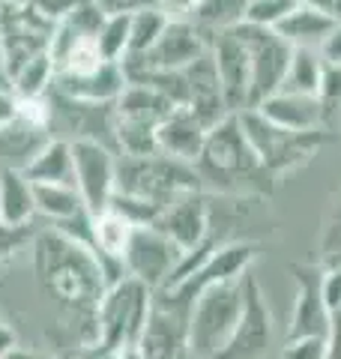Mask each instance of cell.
Instances as JSON below:
<instances>
[{"label": "cell", "mask_w": 341, "mask_h": 359, "mask_svg": "<svg viewBox=\"0 0 341 359\" xmlns=\"http://www.w3.org/2000/svg\"><path fill=\"white\" fill-rule=\"evenodd\" d=\"M48 132L51 138L63 141H96L105 147L117 150L114 141V129H117V108L114 102H84V99H72L60 93V90H48Z\"/></svg>", "instance_id": "cell-6"}, {"label": "cell", "mask_w": 341, "mask_h": 359, "mask_svg": "<svg viewBox=\"0 0 341 359\" xmlns=\"http://www.w3.org/2000/svg\"><path fill=\"white\" fill-rule=\"evenodd\" d=\"M258 257V243L255 240H227L222 243L213 255H207V261H201L186 278H180L177 285H170L165 290H159L156 297L170 299L177 306H192L203 287L231 282V278H243L246 273H252V264Z\"/></svg>", "instance_id": "cell-7"}, {"label": "cell", "mask_w": 341, "mask_h": 359, "mask_svg": "<svg viewBox=\"0 0 341 359\" xmlns=\"http://www.w3.org/2000/svg\"><path fill=\"white\" fill-rule=\"evenodd\" d=\"M6 4H9V0H0V6H6Z\"/></svg>", "instance_id": "cell-45"}, {"label": "cell", "mask_w": 341, "mask_h": 359, "mask_svg": "<svg viewBox=\"0 0 341 359\" xmlns=\"http://www.w3.org/2000/svg\"><path fill=\"white\" fill-rule=\"evenodd\" d=\"M335 15L323 13V9L312 6H297L290 15H284L272 30L279 33L284 42H290L293 48H323V42L329 39V33L335 30Z\"/></svg>", "instance_id": "cell-21"}, {"label": "cell", "mask_w": 341, "mask_h": 359, "mask_svg": "<svg viewBox=\"0 0 341 359\" xmlns=\"http://www.w3.org/2000/svg\"><path fill=\"white\" fill-rule=\"evenodd\" d=\"M260 117H267L272 126L288 132H317L323 129V105L321 96L293 93V90H276L255 105Z\"/></svg>", "instance_id": "cell-17"}, {"label": "cell", "mask_w": 341, "mask_h": 359, "mask_svg": "<svg viewBox=\"0 0 341 359\" xmlns=\"http://www.w3.org/2000/svg\"><path fill=\"white\" fill-rule=\"evenodd\" d=\"M0 177H4V168H0Z\"/></svg>", "instance_id": "cell-46"}, {"label": "cell", "mask_w": 341, "mask_h": 359, "mask_svg": "<svg viewBox=\"0 0 341 359\" xmlns=\"http://www.w3.org/2000/svg\"><path fill=\"white\" fill-rule=\"evenodd\" d=\"M180 264H183V252L153 224H138L132 231V240L123 252V266L126 276L141 282L159 294L162 287L170 285V278L177 276Z\"/></svg>", "instance_id": "cell-8"}, {"label": "cell", "mask_w": 341, "mask_h": 359, "mask_svg": "<svg viewBox=\"0 0 341 359\" xmlns=\"http://www.w3.org/2000/svg\"><path fill=\"white\" fill-rule=\"evenodd\" d=\"M105 15H132L138 9H150L156 6V0H93Z\"/></svg>", "instance_id": "cell-36"}, {"label": "cell", "mask_w": 341, "mask_h": 359, "mask_svg": "<svg viewBox=\"0 0 341 359\" xmlns=\"http://www.w3.org/2000/svg\"><path fill=\"white\" fill-rule=\"evenodd\" d=\"M30 183H72V144L63 138H51L42 147V153L27 168Z\"/></svg>", "instance_id": "cell-25"}, {"label": "cell", "mask_w": 341, "mask_h": 359, "mask_svg": "<svg viewBox=\"0 0 341 359\" xmlns=\"http://www.w3.org/2000/svg\"><path fill=\"white\" fill-rule=\"evenodd\" d=\"M51 141V132L45 126L15 117L13 123L0 126V168L6 171H27L30 162L42 153V147Z\"/></svg>", "instance_id": "cell-19"}, {"label": "cell", "mask_w": 341, "mask_h": 359, "mask_svg": "<svg viewBox=\"0 0 341 359\" xmlns=\"http://www.w3.org/2000/svg\"><path fill=\"white\" fill-rule=\"evenodd\" d=\"M0 222L13 228L36 224V195L25 171H6L0 177Z\"/></svg>", "instance_id": "cell-24"}, {"label": "cell", "mask_w": 341, "mask_h": 359, "mask_svg": "<svg viewBox=\"0 0 341 359\" xmlns=\"http://www.w3.org/2000/svg\"><path fill=\"white\" fill-rule=\"evenodd\" d=\"M323 72H326V60L317 48H293L288 75H284V84L279 90L317 96L321 93V84H323Z\"/></svg>", "instance_id": "cell-27"}, {"label": "cell", "mask_w": 341, "mask_h": 359, "mask_svg": "<svg viewBox=\"0 0 341 359\" xmlns=\"http://www.w3.org/2000/svg\"><path fill=\"white\" fill-rule=\"evenodd\" d=\"M6 359H66V356H57V353H48V351H39V347H25L21 344Z\"/></svg>", "instance_id": "cell-41"}, {"label": "cell", "mask_w": 341, "mask_h": 359, "mask_svg": "<svg viewBox=\"0 0 341 359\" xmlns=\"http://www.w3.org/2000/svg\"><path fill=\"white\" fill-rule=\"evenodd\" d=\"M210 224H213L210 192L201 189V192H189V195H180L177 201H170V204L159 212L153 228L162 231L165 237L183 252V257H189L210 237Z\"/></svg>", "instance_id": "cell-13"}, {"label": "cell", "mask_w": 341, "mask_h": 359, "mask_svg": "<svg viewBox=\"0 0 341 359\" xmlns=\"http://www.w3.org/2000/svg\"><path fill=\"white\" fill-rule=\"evenodd\" d=\"M321 54H323L326 63H341V18L335 21V30L329 33V39L323 42Z\"/></svg>", "instance_id": "cell-40"}, {"label": "cell", "mask_w": 341, "mask_h": 359, "mask_svg": "<svg viewBox=\"0 0 341 359\" xmlns=\"http://www.w3.org/2000/svg\"><path fill=\"white\" fill-rule=\"evenodd\" d=\"M207 132H210V126L195 114V111L180 105L174 114L165 117L156 129L159 153L170 156V159L195 165L201 150H203V141H207Z\"/></svg>", "instance_id": "cell-18"}, {"label": "cell", "mask_w": 341, "mask_h": 359, "mask_svg": "<svg viewBox=\"0 0 341 359\" xmlns=\"http://www.w3.org/2000/svg\"><path fill=\"white\" fill-rule=\"evenodd\" d=\"M279 359H326V335H305V339H284Z\"/></svg>", "instance_id": "cell-34"}, {"label": "cell", "mask_w": 341, "mask_h": 359, "mask_svg": "<svg viewBox=\"0 0 341 359\" xmlns=\"http://www.w3.org/2000/svg\"><path fill=\"white\" fill-rule=\"evenodd\" d=\"M135 228H138V224L129 222L123 212H117L114 207L96 212V216H93V249L99 255L120 257V261H123V252H126Z\"/></svg>", "instance_id": "cell-26"}, {"label": "cell", "mask_w": 341, "mask_h": 359, "mask_svg": "<svg viewBox=\"0 0 341 359\" xmlns=\"http://www.w3.org/2000/svg\"><path fill=\"white\" fill-rule=\"evenodd\" d=\"M195 168L201 174L203 189L207 192L210 189H219L222 195L243 192L246 180L267 174L252 150V144H248L236 114H227L207 132V141H203V150L198 156Z\"/></svg>", "instance_id": "cell-1"}, {"label": "cell", "mask_w": 341, "mask_h": 359, "mask_svg": "<svg viewBox=\"0 0 341 359\" xmlns=\"http://www.w3.org/2000/svg\"><path fill=\"white\" fill-rule=\"evenodd\" d=\"M96 45L102 57L111 63H123L129 54V15H105L96 33Z\"/></svg>", "instance_id": "cell-31"}, {"label": "cell", "mask_w": 341, "mask_h": 359, "mask_svg": "<svg viewBox=\"0 0 341 359\" xmlns=\"http://www.w3.org/2000/svg\"><path fill=\"white\" fill-rule=\"evenodd\" d=\"M240 126L246 132L248 144H252L255 156L260 159L267 174H284V171H293L312 159L326 144V132L317 129V132H288V129H279L272 126L267 117H260L255 108H246L240 111Z\"/></svg>", "instance_id": "cell-4"}, {"label": "cell", "mask_w": 341, "mask_h": 359, "mask_svg": "<svg viewBox=\"0 0 341 359\" xmlns=\"http://www.w3.org/2000/svg\"><path fill=\"white\" fill-rule=\"evenodd\" d=\"M117 159L120 153L96 141H72V180L87 210H108L117 192Z\"/></svg>", "instance_id": "cell-10"}, {"label": "cell", "mask_w": 341, "mask_h": 359, "mask_svg": "<svg viewBox=\"0 0 341 359\" xmlns=\"http://www.w3.org/2000/svg\"><path fill=\"white\" fill-rule=\"evenodd\" d=\"M54 87V60L48 51L36 54L13 72V90L18 96H45Z\"/></svg>", "instance_id": "cell-30"}, {"label": "cell", "mask_w": 341, "mask_h": 359, "mask_svg": "<svg viewBox=\"0 0 341 359\" xmlns=\"http://www.w3.org/2000/svg\"><path fill=\"white\" fill-rule=\"evenodd\" d=\"M39 224V222H36ZM36 224H30V228H13V224H4L0 222V266L13 264L15 257L25 252V245L30 243L33 231H36Z\"/></svg>", "instance_id": "cell-33"}, {"label": "cell", "mask_w": 341, "mask_h": 359, "mask_svg": "<svg viewBox=\"0 0 341 359\" xmlns=\"http://www.w3.org/2000/svg\"><path fill=\"white\" fill-rule=\"evenodd\" d=\"M78 4H84V0H30V6L36 9V13H39L42 18H48L51 25H57V21H63V18L69 15Z\"/></svg>", "instance_id": "cell-35"}, {"label": "cell", "mask_w": 341, "mask_h": 359, "mask_svg": "<svg viewBox=\"0 0 341 359\" xmlns=\"http://www.w3.org/2000/svg\"><path fill=\"white\" fill-rule=\"evenodd\" d=\"M326 359H341V311H333L326 330Z\"/></svg>", "instance_id": "cell-38"}, {"label": "cell", "mask_w": 341, "mask_h": 359, "mask_svg": "<svg viewBox=\"0 0 341 359\" xmlns=\"http://www.w3.org/2000/svg\"><path fill=\"white\" fill-rule=\"evenodd\" d=\"M297 278V302H293L288 339H305V335H326L329 309L323 299V269L309 264H293Z\"/></svg>", "instance_id": "cell-16"}, {"label": "cell", "mask_w": 341, "mask_h": 359, "mask_svg": "<svg viewBox=\"0 0 341 359\" xmlns=\"http://www.w3.org/2000/svg\"><path fill=\"white\" fill-rule=\"evenodd\" d=\"M165 25H168V15L159 6L132 13L129 15V54H126V60L150 54V48L159 42V36H162Z\"/></svg>", "instance_id": "cell-28"}, {"label": "cell", "mask_w": 341, "mask_h": 359, "mask_svg": "<svg viewBox=\"0 0 341 359\" xmlns=\"http://www.w3.org/2000/svg\"><path fill=\"white\" fill-rule=\"evenodd\" d=\"M248 4H252V0H201L192 21H198L201 27H207L213 33L231 30L246 21Z\"/></svg>", "instance_id": "cell-29"}, {"label": "cell", "mask_w": 341, "mask_h": 359, "mask_svg": "<svg viewBox=\"0 0 341 359\" xmlns=\"http://www.w3.org/2000/svg\"><path fill=\"white\" fill-rule=\"evenodd\" d=\"M117 359H147V356L138 344H129V347H117Z\"/></svg>", "instance_id": "cell-43"}, {"label": "cell", "mask_w": 341, "mask_h": 359, "mask_svg": "<svg viewBox=\"0 0 341 359\" xmlns=\"http://www.w3.org/2000/svg\"><path fill=\"white\" fill-rule=\"evenodd\" d=\"M201 189L203 183H201L198 168L189 162L170 159L165 153L120 156L117 159V192L114 195H129L165 210L180 195L201 192Z\"/></svg>", "instance_id": "cell-2"}, {"label": "cell", "mask_w": 341, "mask_h": 359, "mask_svg": "<svg viewBox=\"0 0 341 359\" xmlns=\"http://www.w3.org/2000/svg\"><path fill=\"white\" fill-rule=\"evenodd\" d=\"M0 87H13V78H9L6 60H4V48H0Z\"/></svg>", "instance_id": "cell-44"}, {"label": "cell", "mask_w": 341, "mask_h": 359, "mask_svg": "<svg viewBox=\"0 0 341 359\" xmlns=\"http://www.w3.org/2000/svg\"><path fill=\"white\" fill-rule=\"evenodd\" d=\"M276 341V320L267 306V297L260 290V282L248 273L246 276V306L240 314V323L231 335V341L222 347L213 359H264L267 351Z\"/></svg>", "instance_id": "cell-11"}, {"label": "cell", "mask_w": 341, "mask_h": 359, "mask_svg": "<svg viewBox=\"0 0 341 359\" xmlns=\"http://www.w3.org/2000/svg\"><path fill=\"white\" fill-rule=\"evenodd\" d=\"M248 276V273H246ZM246 276L203 287L189 306V347L201 359H213L231 341L246 306Z\"/></svg>", "instance_id": "cell-3"}, {"label": "cell", "mask_w": 341, "mask_h": 359, "mask_svg": "<svg viewBox=\"0 0 341 359\" xmlns=\"http://www.w3.org/2000/svg\"><path fill=\"white\" fill-rule=\"evenodd\" d=\"M213 36H215L213 30L201 27L198 21H192V18H168L162 36H159V42L150 48V54L129 57V60H141L147 66H153V69L183 72L186 66H192L198 57L210 54Z\"/></svg>", "instance_id": "cell-12"}, {"label": "cell", "mask_w": 341, "mask_h": 359, "mask_svg": "<svg viewBox=\"0 0 341 359\" xmlns=\"http://www.w3.org/2000/svg\"><path fill=\"white\" fill-rule=\"evenodd\" d=\"M33 195H36V222L48 228H63L90 212L72 183H33Z\"/></svg>", "instance_id": "cell-20"}, {"label": "cell", "mask_w": 341, "mask_h": 359, "mask_svg": "<svg viewBox=\"0 0 341 359\" xmlns=\"http://www.w3.org/2000/svg\"><path fill=\"white\" fill-rule=\"evenodd\" d=\"M297 6H300V0H252V4H248V13H246V21L260 25V27H276L279 21L284 15H290Z\"/></svg>", "instance_id": "cell-32"}, {"label": "cell", "mask_w": 341, "mask_h": 359, "mask_svg": "<svg viewBox=\"0 0 341 359\" xmlns=\"http://www.w3.org/2000/svg\"><path fill=\"white\" fill-rule=\"evenodd\" d=\"M302 6H312V9H323V13L335 15V0H300Z\"/></svg>", "instance_id": "cell-42"}, {"label": "cell", "mask_w": 341, "mask_h": 359, "mask_svg": "<svg viewBox=\"0 0 341 359\" xmlns=\"http://www.w3.org/2000/svg\"><path fill=\"white\" fill-rule=\"evenodd\" d=\"M126 84L129 81L123 63H105L99 72L84 78H54V90L72 99H84V102H117Z\"/></svg>", "instance_id": "cell-22"}, {"label": "cell", "mask_w": 341, "mask_h": 359, "mask_svg": "<svg viewBox=\"0 0 341 359\" xmlns=\"http://www.w3.org/2000/svg\"><path fill=\"white\" fill-rule=\"evenodd\" d=\"M153 309V290L135 282V278H120L117 285L105 287L99 299V344L105 347H129L138 344Z\"/></svg>", "instance_id": "cell-5"}, {"label": "cell", "mask_w": 341, "mask_h": 359, "mask_svg": "<svg viewBox=\"0 0 341 359\" xmlns=\"http://www.w3.org/2000/svg\"><path fill=\"white\" fill-rule=\"evenodd\" d=\"M231 30L246 45L248 60H252V108H255L260 99L276 93L284 84L293 45L284 42L272 27H260V25H252V21H243V25H236Z\"/></svg>", "instance_id": "cell-9"}, {"label": "cell", "mask_w": 341, "mask_h": 359, "mask_svg": "<svg viewBox=\"0 0 341 359\" xmlns=\"http://www.w3.org/2000/svg\"><path fill=\"white\" fill-rule=\"evenodd\" d=\"M18 117V93L13 87H0V126Z\"/></svg>", "instance_id": "cell-39"}, {"label": "cell", "mask_w": 341, "mask_h": 359, "mask_svg": "<svg viewBox=\"0 0 341 359\" xmlns=\"http://www.w3.org/2000/svg\"><path fill=\"white\" fill-rule=\"evenodd\" d=\"M117 108V117L120 120H129V123H141V126H150L159 129V123L165 117H170L180 105H174L168 96H162L159 90L147 87V84H126V90L120 93V99L114 102Z\"/></svg>", "instance_id": "cell-23"}, {"label": "cell", "mask_w": 341, "mask_h": 359, "mask_svg": "<svg viewBox=\"0 0 341 359\" xmlns=\"http://www.w3.org/2000/svg\"><path fill=\"white\" fill-rule=\"evenodd\" d=\"M147 359H177L189 347V309L153 294V309L138 339Z\"/></svg>", "instance_id": "cell-15"}, {"label": "cell", "mask_w": 341, "mask_h": 359, "mask_svg": "<svg viewBox=\"0 0 341 359\" xmlns=\"http://www.w3.org/2000/svg\"><path fill=\"white\" fill-rule=\"evenodd\" d=\"M201 0H156V6L162 9L168 18H192Z\"/></svg>", "instance_id": "cell-37"}, {"label": "cell", "mask_w": 341, "mask_h": 359, "mask_svg": "<svg viewBox=\"0 0 341 359\" xmlns=\"http://www.w3.org/2000/svg\"><path fill=\"white\" fill-rule=\"evenodd\" d=\"M213 63L222 81V96L231 114L252 108V60L246 45L236 39L234 30H219L213 36Z\"/></svg>", "instance_id": "cell-14"}]
</instances>
